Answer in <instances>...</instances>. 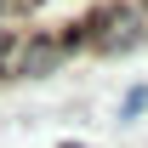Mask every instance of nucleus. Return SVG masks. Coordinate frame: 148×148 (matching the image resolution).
Returning <instances> with one entry per match:
<instances>
[{
  "label": "nucleus",
  "instance_id": "1",
  "mask_svg": "<svg viewBox=\"0 0 148 148\" xmlns=\"http://www.w3.org/2000/svg\"><path fill=\"white\" fill-rule=\"evenodd\" d=\"M143 40H148L143 6H131V0H108V6H97L86 23H74L69 46H91L97 57H125V51H137Z\"/></svg>",
  "mask_w": 148,
  "mask_h": 148
},
{
  "label": "nucleus",
  "instance_id": "5",
  "mask_svg": "<svg viewBox=\"0 0 148 148\" xmlns=\"http://www.w3.org/2000/svg\"><path fill=\"white\" fill-rule=\"evenodd\" d=\"M63 148H86V143H63Z\"/></svg>",
  "mask_w": 148,
  "mask_h": 148
},
{
  "label": "nucleus",
  "instance_id": "3",
  "mask_svg": "<svg viewBox=\"0 0 148 148\" xmlns=\"http://www.w3.org/2000/svg\"><path fill=\"white\" fill-rule=\"evenodd\" d=\"M120 114H125V120L148 114V86H131V91H125V108H120Z\"/></svg>",
  "mask_w": 148,
  "mask_h": 148
},
{
  "label": "nucleus",
  "instance_id": "4",
  "mask_svg": "<svg viewBox=\"0 0 148 148\" xmlns=\"http://www.w3.org/2000/svg\"><path fill=\"white\" fill-rule=\"evenodd\" d=\"M34 0H0V17H12V12H29Z\"/></svg>",
  "mask_w": 148,
  "mask_h": 148
},
{
  "label": "nucleus",
  "instance_id": "2",
  "mask_svg": "<svg viewBox=\"0 0 148 148\" xmlns=\"http://www.w3.org/2000/svg\"><path fill=\"white\" fill-rule=\"evenodd\" d=\"M63 57H69V40L29 34V40H17V51H12L6 69L17 74V80H40V74H57V69H63Z\"/></svg>",
  "mask_w": 148,
  "mask_h": 148
}]
</instances>
